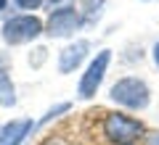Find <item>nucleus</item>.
Wrapping results in <instances>:
<instances>
[{
  "label": "nucleus",
  "instance_id": "obj_1",
  "mask_svg": "<svg viewBox=\"0 0 159 145\" xmlns=\"http://www.w3.org/2000/svg\"><path fill=\"white\" fill-rule=\"evenodd\" d=\"M109 98H111L117 106L127 108V111H143L151 103V92H148V84L138 77H122L111 84L109 90Z\"/></svg>",
  "mask_w": 159,
  "mask_h": 145
},
{
  "label": "nucleus",
  "instance_id": "obj_2",
  "mask_svg": "<svg viewBox=\"0 0 159 145\" xmlns=\"http://www.w3.org/2000/svg\"><path fill=\"white\" fill-rule=\"evenodd\" d=\"M103 134L114 145H135L146 134V127H143L141 119H133L127 113L114 111V113H106L103 116Z\"/></svg>",
  "mask_w": 159,
  "mask_h": 145
},
{
  "label": "nucleus",
  "instance_id": "obj_3",
  "mask_svg": "<svg viewBox=\"0 0 159 145\" xmlns=\"http://www.w3.org/2000/svg\"><path fill=\"white\" fill-rule=\"evenodd\" d=\"M45 32V24L40 21L34 13H19V16H11L3 29H0V37L6 45H24L37 40L40 34Z\"/></svg>",
  "mask_w": 159,
  "mask_h": 145
},
{
  "label": "nucleus",
  "instance_id": "obj_4",
  "mask_svg": "<svg viewBox=\"0 0 159 145\" xmlns=\"http://www.w3.org/2000/svg\"><path fill=\"white\" fill-rule=\"evenodd\" d=\"M109 63H111V50H98L96 58L85 66L82 77H80V84H77V95L82 100H90L93 95L101 90L103 77H106V71H109Z\"/></svg>",
  "mask_w": 159,
  "mask_h": 145
},
{
  "label": "nucleus",
  "instance_id": "obj_5",
  "mask_svg": "<svg viewBox=\"0 0 159 145\" xmlns=\"http://www.w3.org/2000/svg\"><path fill=\"white\" fill-rule=\"evenodd\" d=\"M82 24L85 21H82L80 11L72 3V6H66V8L51 11V16H48V21H45V34L48 37H56V40H64V37H72Z\"/></svg>",
  "mask_w": 159,
  "mask_h": 145
},
{
  "label": "nucleus",
  "instance_id": "obj_6",
  "mask_svg": "<svg viewBox=\"0 0 159 145\" xmlns=\"http://www.w3.org/2000/svg\"><path fill=\"white\" fill-rule=\"evenodd\" d=\"M88 53H90V42H88V40H74V42H69L66 48L58 50V71L72 74L74 69H80V63L88 58Z\"/></svg>",
  "mask_w": 159,
  "mask_h": 145
},
{
  "label": "nucleus",
  "instance_id": "obj_7",
  "mask_svg": "<svg viewBox=\"0 0 159 145\" xmlns=\"http://www.w3.org/2000/svg\"><path fill=\"white\" fill-rule=\"evenodd\" d=\"M32 129H34L32 119H13L0 127V145H21Z\"/></svg>",
  "mask_w": 159,
  "mask_h": 145
},
{
  "label": "nucleus",
  "instance_id": "obj_8",
  "mask_svg": "<svg viewBox=\"0 0 159 145\" xmlns=\"http://www.w3.org/2000/svg\"><path fill=\"white\" fill-rule=\"evenodd\" d=\"M0 106L3 108H13L16 106V87L11 82V74L6 69V58L0 56Z\"/></svg>",
  "mask_w": 159,
  "mask_h": 145
},
{
  "label": "nucleus",
  "instance_id": "obj_9",
  "mask_svg": "<svg viewBox=\"0 0 159 145\" xmlns=\"http://www.w3.org/2000/svg\"><path fill=\"white\" fill-rule=\"evenodd\" d=\"M103 6H106V0H80V16L85 24H96L103 13Z\"/></svg>",
  "mask_w": 159,
  "mask_h": 145
},
{
  "label": "nucleus",
  "instance_id": "obj_10",
  "mask_svg": "<svg viewBox=\"0 0 159 145\" xmlns=\"http://www.w3.org/2000/svg\"><path fill=\"white\" fill-rule=\"evenodd\" d=\"M69 108H72V106H69V103H58V106H53L51 111L45 113V116L40 119V124H48V122H53V119H58V116H61V113H66Z\"/></svg>",
  "mask_w": 159,
  "mask_h": 145
},
{
  "label": "nucleus",
  "instance_id": "obj_11",
  "mask_svg": "<svg viewBox=\"0 0 159 145\" xmlns=\"http://www.w3.org/2000/svg\"><path fill=\"white\" fill-rule=\"evenodd\" d=\"M45 3V0H13V6L19 8V11H24V13H32L34 8H40Z\"/></svg>",
  "mask_w": 159,
  "mask_h": 145
},
{
  "label": "nucleus",
  "instance_id": "obj_12",
  "mask_svg": "<svg viewBox=\"0 0 159 145\" xmlns=\"http://www.w3.org/2000/svg\"><path fill=\"white\" fill-rule=\"evenodd\" d=\"M74 0H45V6L51 8V11H58V8H66V6H72Z\"/></svg>",
  "mask_w": 159,
  "mask_h": 145
},
{
  "label": "nucleus",
  "instance_id": "obj_13",
  "mask_svg": "<svg viewBox=\"0 0 159 145\" xmlns=\"http://www.w3.org/2000/svg\"><path fill=\"white\" fill-rule=\"evenodd\" d=\"M43 145H72V143H69V140H64V137H48Z\"/></svg>",
  "mask_w": 159,
  "mask_h": 145
},
{
  "label": "nucleus",
  "instance_id": "obj_14",
  "mask_svg": "<svg viewBox=\"0 0 159 145\" xmlns=\"http://www.w3.org/2000/svg\"><path fill=\"white\" fill-rule=\"evenodd\" d=\"M143 145H159V132H154V134H146Z\"/></svg>",
  "mask_w": 159,
  "mask_h": 145
},
{
  "label": "nucleus",
  "instance_id": "obj_15",
  "mask_svg": "<svg viewBox=\"0 0 159 145\" xmlns=\"http://www.w3.org/2000/svg\"><path fill=\"white\" fill-rule=\"evenodd\" d=\"M151 58H154V63H157V69H159V42L154 45V50H151Z\"/></svg>",
  "mask_w": 159,
  "mask_h": 145
},
{
  "label": "nucleus",
  "instance_id": "obj_16",
  "mask_svg": "<svg viewBox=\"0 0 159 145\" xmlns=\"http://www.w3.org/2000/svg\"><path fill=\"white\" fill-rule=\"evenodd\" d=\"M6 8H8V0H0V16L6 13Z\"/></svg>",
  "mask_w": 159,
  "mask_h": 145
}]
</instances>
